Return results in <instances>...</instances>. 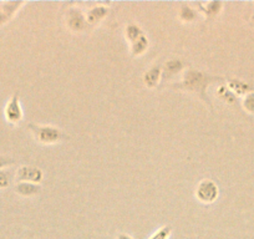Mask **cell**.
Returning a JSON list of instances; mask_svg holds the SVG:
<instances>
[{"label":"cell","mask_w":254,"mask_h":239,"mask_svg":"<svg viewBox=\"0 0 254 239\" xmlns=\"http://www.w3.org/2000/svg\"><path fill=\"white\" fill-rule=\"evenodd\" d=\"M4 117H5L6 122L10 125L16 126L18 123L21 122V120L24 119V111L20 104V96L18 92L11 95L9 97L8 102L4 107Z\"/></svg>","instance_id":"obj_4"},{"label":"cell","mask_w":254,"mask_h":239,"mask_svg":"<svg viewBox=\"0 0 254 239\" xmlns=\"http://www.w3.org/2000/svg\"><path fill=\"white\" fill-rule=\"evenodd\" d=\"M143 30L136 24H130L127 25L125 29V36H126V40L130 44H132L133 41H136L137 39H140L143 35Z\"/></svg>","instance_id":"obj_14"},{"label":"cell","mask_w":254,"mask_h":239,"mask_svg":"<svg viewBox=\"0 0 254 239\" xmlns=\"http://www.w3.org/2000/svg\"><path fill=\"white\" fill-rule=\"evenodd\" d=\"M14 191L21 197H33L41 192V186L30 182H16Z\"/></svg>","instance_id":"obj_10"},{"label":"cell","mask_w":254,"mask_h":239,"mask_svg":"<svg viewBox=\"0 0 254 239\" xmlns=\"http://www.w3.org/2000/svg\"><path fill=\"white\" fill-rule=\"evenodd\" d=\"M228 89L231 90L232 92H233L234 95H247L248 92H251V87L248 86V84H246L244 81H242V80H237V79H233V80H229L228 81Z\"/></svg>","instance_id":"obj_13"},{"label":"cell","mask_w":254,"mask_h":239,"mask_svg":"<svg viewBox=\"0 0 254 239\" xmlns=\"http://www.w3.org/2000/svg\"><path fill=\"white\" fill-rule=\"evenodd\" d=\"M182 67H183V62L181 61V60H170V61L166 64L163 79H168V77L178 74L180 70H182Z\"/></svg>","instance_id":"obj_15"},{"label":"cell","mask_w":254,"mask_h":239,"mask_svg":"<svg viewBox=\"0 0 254 239\" xmlns=\"http://www.w3.org/2000/svg\"><path fill=\"white\" fill-rule=\"evenodd\" d=\"M197 13L194 9H192L190 6H188L187 4H182L180 10V19L185 23H190L196 19Z\"/></svg>","instance_id":"obj_16"},{"label":"cell","mask_w":254,"mask_h":239,"mask_svg":"<svg viewBox=\"0 0 254 239\" xmlns=\"http://www.w3.org/2000/svg\"><path fill=\"white\" fill-rule=\"evenodd\" d=\"M173 233V228L170 224H166V226H162L161 228H158L155 233L151 234L148 237V239H170L171 236Z\"/></svg>","instance_id":"obj_17"},{"label":"cell","mask_w":254,"mask_h":239,"mask_svg":"<svg viewBox=\"0 0 254 239\" xmlns=\"http://www.w3.org/2000/svg\"><path fill=\"white\" fill-rule=\"evenodd\" d=\"M25 5L24 1H4L0 3V28L9 23L11 19L15 18L23 6Z\"/></svg>","instance_id":"obj_7"},{"label":"cell","mask_w":254,"mask_h":239,"mask_svg":"<svg viewBox=\"0 0 254 239\" xmlns=\"http://www.w3.org/2000/svg\"><path fill=\"white\" fill-rule=\"evenodd\" d=\"M29 131L33 133L34 140L40 145L50 146L56 145L67 137L66 133L60 130L59 127L51 125H36V123H29Z\"/></svg>","instance_id":"obj_2"},{"label":"cell","mask_w":254,"mask_h":239,"mask_svg":"<svg viewBox=\"0 0 254 239\" xmlns=\"http://www.w3.org/2000/svg\"><path fill=\"white\" fill-rule=\"evenodd\" d=\"M197 201L203 204H212L217 201L219 196L218 186L212 179H202L197 184L196 192H194Z\"/></svg>","instance_id":"obj_3"},{"label":"cell","mask_w":254,"mask_h":239,"mask_svg":"<svg viewBox=\"0 0 254 239\" xmlns=\"http://www.w3.org/2000/svg\"><path fill=\"white\" fill-rule=\"evenodd\" d=\"M218 96L219 99L226 101L227 104H234L236 102L237 96L228 89V87H219L218 90Z\"/></svg>","instance_id":"obj_19"},{"label":"cell","mask_w":254,"mask_h":239,"mask_svg":"<svg viewBox=\"0 0 254 239\" xmlns=\"http://www.w3.org/2000/svg\"><path fill=\"white\" fill-rule=\"evenodd\" d=\"M199 11L203 14L206 18L214 19L221 14L223 9V3L221 1H208V3H198Z\"/></svg>","instance_id":"obj_11"},{"label":"cell","mask_w":254,"mask_h":239,"mask_svg":"<svg viewBox=\"0 0 254 239\" xmlns=\"http://www.w3.org/2000/svg\"><path fill=\"white\" fill-rule=\"evenodd\" d=\"M216 80H218V77L211 76V75L199 71V70L188 69L186 70L185 75H183L182 81H181L180 84L173 85V87L197 95L202 101L206 102V104L212 109V104L211 101H209L208 96L206 95V90L207 87L209 86V84H212V82L216 81Z\"/></svg>","instance_id":"obj_1"},{"label":"cell","mask_w":254,"mask_h":239,"mask_svg":"<svg viewBox=\"0 0 254 239\" xmlns=\"http://www.w3.org/2000/svg\"><path fill=\"white\" fill-rule=\"evenodd\" d=\"M116 239H133L130 234H126V233H119L117 234Z\"/></svg>","instance_id":"obj_22"},{"label":"cell","mask_w":254,"mask_h":239,"mask_svg":"<svg viewBox=\"0 0 254 239\" xmlns=\"http://www.w3.org/2000/svg\"><path fill=\"white\" fill-rule=\"evenodd\" d=\"M161 76H162V67H161V65H152V66L143 74V84H145L148 89H153V87H156L158 85Z\"/></svg>","instance_id":"obj_8"},{"label":"cell","mask_w":254,"mask_h":239,"mask_svg":"<svg viewBox=\"0 0 254 239\" xmlns=\"http://www.w3.org/2000/svg\"><path fill=\"white\" fill-rule=\"evenodd\" d=\"M107 11H109V9L104 5H96L94 6V8L89 9V10H87V14L85 15L86 16L87 26L97 25L100 21H102L105 18H106Z\"/></svg>","instance_id":"obj_9"},{"label":"cell","mask_w":254,"mask_h":239,"mask_svg":"<svg viewBox=\"0 0 254 239\" xmlns=\"http://www.w3.org/2000/svg\"><path fill=\"white\" fill-rule=\"evenodd\" d=\"M43 171L35 166L24 165L16 170L15 181L16 182H30V183L39 184L43 181Z\"/></svg>","instance_id":"obj_5"},{"label":"cell","mask_w":254,"mask_h":239,"mask_svg":"<svg viewBox=\"0 0 254 239\" xmlns=\"http://www.w3.org/2000/svg\"><path fill=\"white\" fill-rule=\"evenodd\" d=\"M66 26L69 28L70 31L74 33H80L86 29V16L79 8H71L67 10L66 13Z\"/></svg>","instance_id":"obj_6"},{"label":"cell","mask_w":254,"mask_h":239,"mask_svg":"<svg viewBox=\"0 0 254 239\" xmlns=\"http://www.w3.org/2000/svg\"><path fill=\"white\" fill-rule=\"evenodd\" d=\"M243 107L247 112H249V114H254V91L248 92V94L244 96Z\"/></svg>","instance_id":"obj_20"},{"label":"cell","mask_w":254,"mask_h":239,"mask_svg":"<svg viewBox=\"0 0 254 239\" xmlns=\"http://www.w3.org/2000/svg\"><path fill=\"white\" fill-rule=\"evenodd\" d=\"M13 165H15V160L14 158L0 155V170H6V168Z\"/></svg>","instance_id":"obj_21"},{"label":"cell","mask_w":254,"mask_h":239,"mask_svg":"<svg viewBox=\"0 0 254 239\" xmlns=\"http://www.w3.org/2000/svg\"><path fill=\"white\" fill-rule=\"evenodd\" d=\"M148 48V38L143 34L140 39H137L136 41H133L132 44H130V51L132 56H141L142 54H145V51Z\"/></svg>","instance_id":"obj_12"},{"label":"cell","mask_w":254,"mask_h":239,"mask_svg":"<svg viewBox=\"0 0 254 239\" xmlns=\"http://www.w3.org/2000/svg\"><path fill=\"white\" fill-rule=\"evenodd\" d=\"M14 179V175L10 170H0V191L6 189L11 186Z\"/></svg>","instance_id":"obj_18"}]
</instances>
